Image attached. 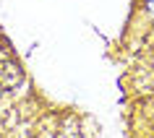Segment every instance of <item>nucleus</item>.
<instances>
[{
  "label": "nucleus",
  "mask_w": 154,
  "mask_h": 138,
  "mask_svg": "<svg viewBox=\"0 0 154 138\" xmlns=\"http://www.w3.org/2000/svg\"><path fill=\"white\" fill-rule=\"evenodd\" d=\"M144 8H146V13H149V18L154 21V0H146V5H144Z\"/></svg>",
  "instance_id": "nucleus-1"
},
{
  "label": "nucleus",
  "mask_w": 154,
  "mask_h": 138,
  "mask_svg": "<svg viewBox=\"0 0 154 138\" xmlns=\"http://www.w3.org/2000/svg\"><path fill=\"white\" fill-rule=\"evenodd\" d=\"M0 97H3V86H0Z\"/></svg>",
  "instance_id": "nucleus-2"
}]
</instances>
